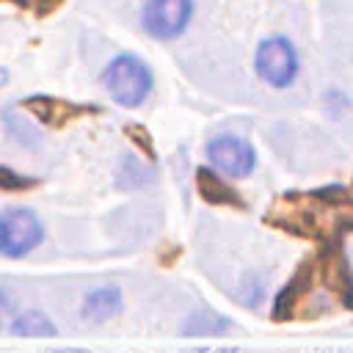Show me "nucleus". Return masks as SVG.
<instances>
[{"label": "nucleus", "mask_w": 353, "mask_h": 353, "mask_svg": "<svg viewBox=\"0 0 353 353\" xmlns=\"http://www.w3.org/2000/svg\"><path fill=\"white\" fill-rule=\"evenodd\" d=\"M254 63H256V74L273 88H287L298 77V69H301L298 50L284 36H270L259 41Z\"/></svg>", "instance_id": "nucleus-2"}, {"label": "nucleus", "mask_w": 353, "mask_h": 353, "mask_svg": "<svg viewBox=\"0 0 353 353\" xmlns=\"http://www.w3.org/2000/svg\"><path fill=\"white\" fill-rule=\"evenodd\" d=\"M44 237L41 221L28 207H6L0 215V251L8 259L30 254Z\"/></svg>", "instance_id": "nucleus-3"}, {"label": "nucleus", "mask_w": 353, "mask_h": 353, "mask_svg": "<svg viewBox=\"0 0 353 353\" xmlns=\"http://www.w3.org/2000/svg\"><path fill=\"white\" fill-rule=\"evenodd\" d=\"M207 157L221 174H226L232 179H243L256 168V154H254L251 143L237 138V135L212 138L207 143Z\"/></svg>", "instance_id": "nucleus-5"}, {"label": "nucleus", "mask_w": 353, "mask_h": 353, "mask_svg": "<svg viewBox=\"0 0 353 353\" xmlns=\"http://www.w3.org/2000/svg\"><path fill=\"white\" fill-rule=\"evenodd\" d=\"M11 334H17V336H55L58 331H55V323L44 312L28 309L11 320Z\"/></svg>", "instance_id": "nucleus-8"}, {"label": "nucleus", "mask_w": 353, "mask_h": 353, "mask_svg": "<svg viewBox=\"0 0 353 353\" xmlns=\"http://www.w3.org/2000/svg\"><path fill=\"white\" fill-rule=\"evenodd\" d=\"M193 17V0H146L141 25L152 39H176Z\"/></svg>", "instance_id": "nucleus-4"}, {"label": "nucleus", "mask_w": 353, "mask_h": 353, "mask_svg": "<svg viewBox=\"0 0 353 353\" xmlns=\"http://www.w3.org/2000/svg\"><path fill=\"white\" fill-rule=\"evenodd\" d=\"M102 83H105L108 94H110L119 105H124V108H138V105L149 97V91H152V85H154L149 66H146L138 55H130V52L116 55V58L105 66Z\"/></svg>", "instance_id": "nucleus-1"}, {"label": "nucleus", "mask_w": 353, "mask_h": 353, "mask_svg": "<svg viewBox=\"0 0 353 353\" xmlns=\"http://www.w3.org/2000/svg\"><path fill=\"white\" fill-rule=\"evenodd\" d=\"M33 99H36V102H39V105H41V108H44V99H41V97H33ZM36 116H41V119H44V121H52V113H50V110H39V113H36Z\"/></svg>", "instance_id": "nucleus-12"}, {"label": "nucleus", "mask_w": 353, "mask_h": 353, "mask_svg": "<svg viewBox=\"0 0 353 353\" xmlns=\"http://www.w3.org/2000/svg\"><path fill=\"white\" fill-rule=\"evenodd\" d=\"M119 309H121V290L110 284V287H97V290H91V292L85 295V301H83L80 314H83V320H88V323H105V320L116 317Z\"/></svg>", "instance_id": "nucleus-6"}, {"label": "nucleus", "mask_w": 353, "mask_h": 353, "mask_svg": "<svg viewBox=\"0 0 353 353\" xmlns=\"http://www.w3.org/2000/svg\"><path fill=\"white\" fill-rule=\"evenodd\" d=\"M229 323L223 320V317H215L212 312H204V320L199 317V314H193L190 320H188V334H196V328L201 331V334H215V331H221V328H226Z\"/></svg>", "instance_id": "nucleus-9"}, {"label": "nucleus", "mask_w": 353, "mask_h": 353, "mask_svg": "<svg viewBox=\"0 0 353 353\" xmlns=\"http://www.w3.org/2000/svg\"><path fill=\"white\" fill-rule=\"evenodd\" d=\"M127 135L135 138V141L143 146V152H146L149 157H154V149H152V143H149V135H146V130H143L141 124H130V127H127Z\"/></svg>", "instance_id": "nucleus-10"}, {"label": "nucleus", "mask_w": 353, "mask_h": 353, "mask_svg": "<svg viewBox=\"0 0 353 353\" xmlns=\"http://www.w3.org/2000/svg\"><path fill=\"white\" fill-rule=\"evenodd\" d=\"M196 188H199L201 199H207L210 204H232V207H243L240 196H237L229 185H223L210 168H199V171H196Z\"/></svg>", "instance_id": "nucleus-7"}, {"label": "nucleus", "mask_w": 353, "mask_h": 353, "mask_svg": "<svg viewBox=\"0 0 353 353\" xmlns=\"http://www.w3.org/2000/svg\"><path fill=\"white\" fill-rule=\"evenodd\" d=\"M17 174H11L8 168H3V176H0V185L3 190H11V188H22V185H33V179H14Z\"/></svg>", "instance_id": "nucleus-11"}]
</instances>
